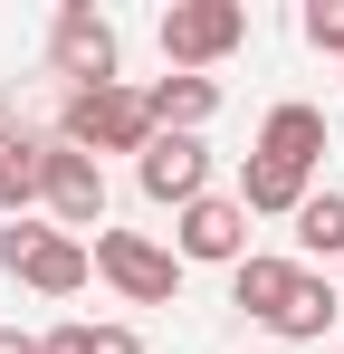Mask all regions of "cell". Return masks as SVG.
<instances>
[{"label": "cell", "mask_w": 344, "mask_h": 354, "mask_svg": "<svg viewBox=\"0 0 344 354\" xmlns=\"http://www.w3.org/2000/svg\"><path fill=\"white\" fill-rule=\"evenodd\" d=\"M57 144H77V153H144L153 144V106H144V86H67V106H57Z\"/></svg>", "instance_id": "obj_1"}, {"label": "cell", "mask_w": 344, "mask_h": 354, "mask_svg": "<svg viewBox=\"0 0 344 354\" xmlns=\"http://www.w3.org/2000/svg\"><path fill=\"white\" fill-rule=\"evenodd\" d=\"M0 268L19 278V288H39V297H77L86 278H96V249L77 230H39V221H10L0 230Z\"/></svg>", "instance_id": "obj_2"}, {"label": "cell", "mask_w": 344, "mask_h": 354, "mask_svg": "<svg viewBox=\"0 0 344 354\" xmlns=\"http://www.w3.org/2000/svg\"><path fill=\"white\" fill-rule=\"evenodd\" d=\"M239 39H249V10L239 0H172L163 10V67H182V77L220 67Z\"/></svg>", "instance_id": "obj_3"}, {"label": "cell", "mask_w": 344, "mask_h": 354, "mask_svg": "<svg viewBox=\"0 0 344 354\" xmlns=\"http://www.w3.org/2000/svg\"><path fill=\"white\" fill-rule=\"evenodd\" d=\"M96 278L115 297H134V306H172L182 297V259L144 230H96Z\"/></svg>", "instance_id": "obj_4"}, {"label": "cell", "mask_w": 344, "mask_h": 354, "mask_svg": "<svg viewBox=\"0 0 344 354\" xmlns=\"http://www.w3.org/2000/svg\"><path fill=\"white\" fill-rule=\"evenodd\" d=\"M115 58H124V48H115V19L96 0H67L48 19V67L67 86H115Z\"/></svg>", "instance_id": "obj_5"}, {"label": "cell", "mask_w": 344, "mask_h": 354, "mask_svg": "<svg viewBox=\"0 0 344 354\" xmlns=\"http://www.w3.org/2000/svg\"><path fill=\"white\" fill-rule=\"evenodd\" d=\"M39 201H48V221H57V230H106V163L48 134V163H39Z\"/></svg>", "instance_id": "obj_6"}, {"label": "cell", "mask_w": 344, "mask_h": 354, "mask_svg": "<svg viewBox=\"0 0 344 354\" xmlns=\"http://www.w3.org/2000/svg\"><path fill=\"white\" fill-rule=\"evenodd\" d=\"M172 259L182 268H239L249 259V211L229 192H201L191 211H172Z\"/></svg>", "instance_id": "obj_7"}, {"label": "cell", "mask_w": 344, "mask_h": 354, "mask_svg": "<svg viewBox=\"0 0 344 354\" xmlns=\"http://www.w3.org/2000/svg\"><path fill=\"white\" fill-rule=\"evenodd\" d=\"M134 182H144V201L191 211V201L211 192V144H201V134H153V144L134 153Z\"/></svg>", "instance_id": "obj_8"}, {"label": "cell", "mask_w": 344, "mask_h": 354, "mask_svg": "<svg viewBox=\"0 0 344 354\" xmlns=\"http://www.w3.org/2000/svg\"><path fill=\"white\" fill-rule=\"evenodd\" d=\"M249 153H268V163H287V173L316 182V163H325V115L287 96V106H268V124H258V144H249Z\"/></svg>", "instance_id": "obj_9"}, {"label": "cell", "mask_w": 344, "mask_h": 354, "mask_svg": "<svg viewBox=\"0 0 344 354\" xmlns=\"http://www.w3.org/2000/svg\"><path fill=\"white\" fill-rule=\"evenodd\" d=\"M144 106H153V134H201V124L220 115V77H153L144 86Z\"/></svg>", "instance_id": "obj_10"}, {"label": "cell", "mask_w": 344, "mask_h": 354, "mask_svg": "<svg viewBox=\"0 0 344 354\" xmlns=\"http://www.w3.org/2000/svg\"><path fill=\"white\" fill-rule=\"evenodd\" d=\"M306 192H316L306 173H287V163H268V153H249V163H239V192H229V201H239L249 221H296V211H306Z\"/></svg>", "instance_id": "obj_11"}, {"label": "cell", "mask_w": 344, "mask_h": 354, "mask_svg": "<svg viewBox=\"0 0 344 354\" xmlns=\"http://www.w3.org/2000/svg\"><path fill=\"white\" fill-rule=\"evenodd\" d=\"M39 163H48V134L0 124V221H29V201H39Z\"/></svg>", "instance_id": "obj_12"}, {"label": "cell", "mask_w": 344, "mask_h": 354, "mask_svg": "<svg viewBox=\"0 0 344 354\" xmlns=\"http://www.w3.org/2000/svg\"><path fill=\"white\" fill-rule=\"evenodd\" d=\"M287 288H296V259H278V249H249V259L229 268V306H239V316H258V326L287 306Z\"/></svg>", "instance_id": "obj_13"}, {"label": "cell", "mask_w": 344, "mask_h": 354, "mask_svg": "<svg viewBox=\"0 0 344 354\" xmlns=\"http://www.w3.org/2000/svg\"><path fill=\"white\" fill-rule=\"evenodd\" d=\"M335 306H344V297L325 288L316 268H296V288H287V306H278V316H268V335H287V345H316V335L335 326Z\"/></svg>", "instance_id": "obj_14"}, {"label": "cell", "mask_w": 344, "mask_h": 354, "mask_svg": "<svg viewBox=\"0 0 344 354\" xmlns=\"http://www.w3.org/2000/svg\"><path fill=\"white\" fill-rule=\"evenodd\" d=\"M296 249L344 268V192H306V211H296Z\"/></svg>", "instance_id": "obj_15"}, {"label": "cell", "mask_w": 344, "mask_h": 354, "mask_svg": "<svg viewBox=\"0 0 344 354\" xmlns=\"http://www.w3.org/2000/svg\"><path fill=\"white\" fill-rule=\"evenodd\" d=\"M306 48L344 58V0H306Z\"/></svg>", "instance_id": "obj_16"}, {"label": "cell", "mask_w": 344, "mask_h": 354, "mask_svg": "<svg viewBox=\"0 0 344 354\" xmlns=\"http://www.w3.org/2000/svg\"><path fill=\"white\" fill-rule=\"evenodd\" d=\"M86 354H144L134 326H86Z\"/></svg>", "instance_id": "obj_17"}, {"label": "cell", "mask_w": 344, "mask_h": 354, "mask_svg": "<svg viewBox=\"0 0 344 354\" xmlns=\"http://www.w3.org/2000/svg\"><path fill=\"white\" fill-rule=\"evenodd\" d=\"M0 354H39V335H19V326H0Z\"/></svg>", "instance_id": "obj_18"}, {"label": "cell", "mask_w": 344, "mask_h": 354, "mask_svg": "<svg viewBox=\"0 0 344 354\" xmlns=\"http://www.w3.org/2000/svg\"><path fill=\"white\" fill-rule=\"evenodd\" d=\"M335 297H344V278H335Z\"/></svg>", "instance_id": "obj_19"}]
</instances>
